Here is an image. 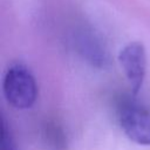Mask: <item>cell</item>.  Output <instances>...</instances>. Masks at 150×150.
I'll list each match as a JSON object with an SVG mask.
<instances>
[{
    "mask_svg": "<svg viewBox=\"0 0 150 150\" xmlns=\"http://www.w3.org/2000/svg\"><path fill=\"white\" fill-rule=\"evenodd\" d=\"M118 121L131 142L138 145H150V110L148 108L129 100L120 105Z\"/></svg>",
    "mask_w": 150,
    "mask_h": 150,
    "instance_id": "cell-2",
    "label": "cell"
},
{
    "mask_svg": "<svg viewBox=\"0 0 150 150\" xmlns=\"http://www.w3.org/2000/svg\"><path fill=\"white\" fill-rule=\"evenodd\" d=\"M46 136L48 139V143L53 145L55 149H62L64 146V136L62 134V130L57 125H49L46 130Z\"/></svg>",
    "mask_w": 150,
    "mask_h": 150,
    "instance_id": "cell-6",
    "label": "cell"
},
{
    "mask_svg": "<svg viewBox=\"0 0 150 150\" xmlns=\"http://www.w3.org/2000/svg\"><path fill=\"white\" fill-rule=\"evenodd\" d=\"M118 61L130 84L131 93L136 96L142 88L146 70V54L144 46L136 41L128 43L120 52Z\"/></svg>",
    "mask_w": 150,
    "mask_h": 150,
    "instance_id": "cell-3",
    "label": "cell"
},
{
    "mask_svg": "<svg viewBox=\"0 0 150 150\" xmlns=\"http://www.w3.org/2000/svg\"><path fill=\"white\" fill-rule=\"evenodd\" d=\"M2 90L6 101L15 109H29L38 96L35 79L25 64H12L5 73Z\"/></svg>",
    "mask_w": 150,
    "mask_h": 150,
    "instance_id": "cell-1",
    "label": "cell"
},
{
    "mask_svg": "<svg viewBox=\"0 0 150 150\" xmlns=\"http://www.w3.org/2000/svg\"><path fill=\"white\" fill-rule=\"evenodd\" d=\"M0 150H18L13 132L5 117H1V145Z\"/></svg>",
    "mask_w": 150,
    "mask_h": 150,
    "instance_id": "cell-5",
    "label": "cell"
},
{
    "mask_svg": "<svg viewBox=\"0 0 150 150\" xmlns=\"http://www.w3.org/2000/svg\"><path fill=\"white\" fill-rule=\"evenodd\" d=\"M75 45L79 54L93 67L102 68L108 63V52L102 40L91 30H81Z\"/></svg>",
    "mask_w": 150,
    "mask_h": 150,
    "instance_id": "cell-4",
    "label": "cell"
}]
</instances>
